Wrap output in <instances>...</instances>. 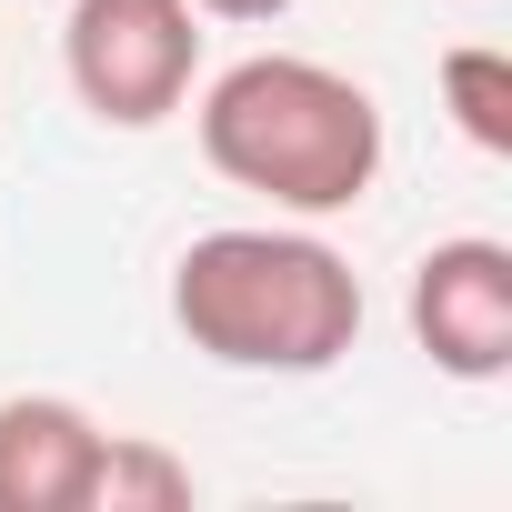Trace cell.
I'll use <instances>...</instances> for the list:
<instances>
[{
  "label": "cell",
  "instance_id": "obj_1",
  "mask_svg": "<svg viewBox=\"0 0 512 512\" xmlns=\"http://www.w3.org/2000/svg\"><path fill=\"white\" fill-rule=\"evenodd\" d=\"M191 131H201V161L231 191L272 201L292 221L352 211L382 181V151H392L382 101L312 51H251V61L211 71L201 101H191Z\"/></svg>",
  "mask_w": 512,
  "mask_h": 512
},
{
  "label": "cell",
  "instance_id": "obj_2",
  "mask_svg": "<svg viewBox=\"0 0 512 512\" xmlns=\"http://www.w3.org/2000/svg\"><path fill=\"white\" fill-rule=\"evenodd\" d=\"M171 322L221 372H282V382H302V372H332L362 342V272L322 231L231 221V231L181 241Z\"/></svg>",
  "mask_w": 512,
  "mask_h": 512
},
{
  "label": "cell",
  "instance_id": "obj_3",
  "mask_svg": "<svg viewBox=\"0 0 512 512\" xmlns=\"http://www.w3.org/2000/svg\"><path fill=\"white\" fill-rule=\"evenodd\" d=\"M61 71L101 131H161L201 81V11L191 0H71Z\"/></svg>",
  "mask_w": 512,
  "mask_h": 512
},
{
  "label": "cell",
  "instance_id": "obj_4",
  "mask_svg": "<svg viewBox=\"0 0 512 512\" xmlns=\"http://www.w3.org/2000/svg\"><path fill=\"white\" fill-rule=\"evenodd\" d=\"M412 342L442 382H502L512 372V241L452 231L412 262Z\"/></svg>",
  "mask_w": 512,
  "mask_h": 512
},
{
  "label": "cell",
  "instance_id": "obj_5",
  "mask_svg": "<svg viewBox=\"0 0 512 512\" xmlns=\"http://www.w3.org/2000/svg\"><path fill=\"white\" fill-rule=\"evenodd\" d=\"M101 422L71 392H0V512H81Z\"/></svg>",
  "mask_w": 512,
  "mask_h": 512
},
{
  "label": "cell",
  "instance_id": "obj_6",
  "mask_svg": "<svg viewBox=\"0 0 512 512\" xmlns=\"http://www.w3.org/2000/svg\"><path fill=\"white\" fill-rule=\"evenodd\" d=\"M191 502V462L151 432H101V462H91V492L81 512H181Z\"/></svg>",
  "mask_w": 512,
  "mask_h": 512
},
{
  "label": "cell",
  "instance_id": "obj_7",
  "mask_svg": "<svg viewBox=\"0 0 512 512\" xmlns=\"http://www.w3.org/2000/svg\"><path fill=\"white\" fill-rule=\"evenodd\" d=\"M432 81H442V111H452V131H462L472 151L512 161V51H492V41H452Z\"/></svg>",
  "mask_w": 512,
  "mask_h": 512
},
{
  "label": "cell",
  "instance_id": "obj_8",
  "mask_svg": "<svg viewBox=\"0 0 512 512\" xmlns=\"http://www.w3.org/2000/svg\"><path fill=\"white\" fill-rule=\"evenodd\" d=\"M191 11H201V21H282L292 0H191Z\"/></svg>",
  "mask_w": 512,
  "mask_h": 512
}]
</instances>
